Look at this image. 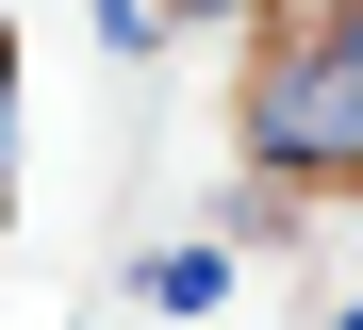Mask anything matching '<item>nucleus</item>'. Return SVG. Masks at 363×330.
Listing matches in <instances>:
<instances>
[{
  "label": "nucleus",
  "instance_id": "1",
  "mask_svg": "<svg viewBox=\"0 0 363 330\" xmlns=\"http://www.w3.org/2000/svg\"><path fill=\"white\" fill-rule=\"evenodd\" d=\"M248 165H281V182H363V66H347L330 33H281V50H264Z\"/></svg>",
  "mask_w": 363,
  "mask_h": 330
},
{
  "label": "nucleus",
  "instance_id": "2",
  "mask_svg": "<svg viewBox=\"0 0 363 330\" xmlns=\"http://www.w3.org/2000/svg\"><path fill=\"white\" fill-rule=\"evenodd\" d=\"M231 297V248H149L133 264V314H215Z\"/></svg>",
  "mask_w": 363,
  "mask_h": 330
},
{
  "label": "nucleus",
  "instance_id": "3",
  "mask_svg": "<svg viewBox=\"0 0 363 330\" xmlns=\"http://www.w3.org/2000/svg\"><path fill=\"white\" fill-rule=\"evenodd\" d=\"M83 17H99V50H133V66H149L165 33H182V17H165V0H83Z\"/></svg>",
  "mask_w": 363,
  "mask_h": 330
},
{
  "label": "nucleus",
  "instance_id": "4",
  "mask_svg": "<svg viewBox=\"0 0 363 330\" xmlns=\"http://www.w3.org/2000/svg\"><path fill=\"white\" fill-rule=\"evenodd\" d=\"M182 33H264V0H165Z\"/></svg>",
  "mask_w": 363,
  "mask_h": 330
}]
</instances>
